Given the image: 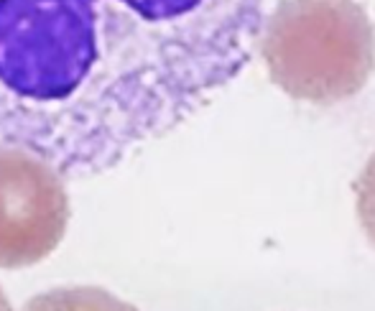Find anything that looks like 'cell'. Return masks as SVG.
<instances>
[{
    "mask_svg": "<svg viewBox=\"0 0 375 311\" xmlns=\"http://www.w3.org/2000/svg\"><path fill=\"white\" fill-rule=\"evenodd\" d=\"M0 311H13V309H11V301H8V296L3 293V288H0Z\"/></svg>",
    "mask_w": 375,
    "mask_h": 311,
    "instance_id": "8992f818",
    "label": "cell"
},
{
    "mask_svg": "<svg viewBox=\"0 0 375 311\" xmlns=\"http://www.w3.org/2000/svg\"><path fill=\"white\" fill-rule=\"evenodd\" d=\"M69 217L64 176L36 153L0 146V268L16 271L49 258Z\"/></svg>",
    "mask_w": 375,
    "mask_h": 311,
    "instance_id": "3957f363",
    "label": "cell"
},
{
    "mask_svg": "<svg viewBox=\"0 0 375 311\" xmlns=\"http://www.w3.org/2000/svg\"><path fill=\"white\" fill-rule=\"evenodd\" d=\"M258 49L273 85L314 105L355 97L375 69L373 20L352 0H281Z\"/></svg>",
    "mask_w": 375,
    "mask_h": 311,
    "instance_id": "7a4b0ae2",
    "label": "cell"
},
{
    "mask_svg": "<svg viewBox=\"0 0 375 311\" xmlns=\"http://www.w3.org/2000/svg\"><path fill=\"white\" fill-rule=\"evenodd\" d=\"M263 23V0H0V146L107 171L222 92Z\"/></svg>",
    "mask_w": 375,
    "mask_h": 311,
    "instance_id": "6da1fadb",
    "label": "cell"
},
{
    "mask_svg": "<svg viewBox=\"0 0 375 311\" xmlns=\"http://www.w3.org/2000/svg\"><path fill=\"white\" fill-rule=\"evenodd\" d=\"M20 311H138L100 286H61L28 298Z\"/></svg>",
    "mask_w": 375,
    "mask_h": 311,
    "instance_id": "277c9868",
    "label": "cell"
},
{
    "mask_svg": "<svg viewBox=\"0 0 375 311\" xmlns=\"http://www.w3.org/2000/svg\"><path fill=\"white\" fill-rule=\"evenodd\" d=\"M355 205H357V219H360L362 232L375 248V153L365 161L362 171L355 179Z\"/></svg>",
    "mask_w": 375,
    "mask_h": 311,
    "instance_id": "5b68a950",
    "label": "cell"
}]
</instances>
